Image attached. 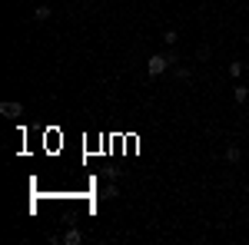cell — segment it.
<instances>
[{
    "mask_svg": "<svg viewBox=\"0 0 249 245\" xmlns=\"http://www.w3.org/2000/svg\"><path fill=\"white\" fill-rule=\"evenodd\" d=\"M34 20H40V23L50 20V7H37V10H34Z\"/></svg>",
    "mask_w": 249,
    "mask_h": 245,
    "instance_id": "cell-6",
    "label": "cell"
},
{
    "mask_svg": "<svg viewBox=\"0 0 249 245\" xmlns=\"http://www.w3.org/2000/svg\"><path fill=\"white\" fill-rule=\"evenodd\" d=\"M176 40H179V33H176V30H163V43H166V47H173V43H176Z\"/></svg>",
    "mask_w": 249,
    "mask_h": 245,
    "instance_id": "cell-5",
    "label": "cell"
},
{
    "mask_svg": "<svg viewBox=\"0 0 249 245\" xmlns=\"http://www.w3.org/2000/svg\"><path fill=\"white\" fill-rule=\"evenodd\" d=\"M60 242H67V245H80V242H83V235H80V229H67Z\"/></svg>",
    "mask_w": 249,
    "mask_h": 245,
    "instance_id": "cell-2",
    "label": "cell"
},
{
    "mask_svg": "<svg viewBox=\"0 0 249 245\" xmlns=\"http://www.w3.org/2000/svg\"><path fill=\"white\" fill-rule=\"evenodd\" d=\"M239 73H243V63H230V76H232V80H236Z\"/></svg>",
    "mask_w": 249,
    "mask_h": 245,
    "instance_id": "cell-7",
    "label": "cell"
},
{
    "mask_svg": "<svg viewBox=\"0 0 249 245\" xmlns=\"http://www.w3.org/2000/svg\"><path fill=\"white\" fill-rule=\"evenodd\" d=\"M232 99H236V103L243 106V103L249 99V86H243V83H239V86H232Z\"/></svg>",
    "mask_w": 249,
    "mask_h": 245,
    "instance_id": "cell-3",
    "label": "cell"
},
{
    "mask_svg": "<svg viewBox=\"0 0 249 245\" xmlns=\"http://www.w3.org/2000/svg\"><path fill=\"white\" fill-rule=\"evenodd\" d=\"M166 70H170L166 53H153V57H150V63H146V73H150V76H160V73H166Z\"/></svg>",
    "mask_w": 249,
    "mask_h": 245,
    "instance_id": "cell-1",
    "label": "cell"
},
{
    "mask_svg": "<svg viewBox=\"0 0 249 245\" xmlns=\"http://www.w3.org/2000/svg\"><path fill=\"white\" fill-rule=\"evenodd\" d=\"M223 156H226V163H232V166H236L243 152H239V146H226V152H223Z\"/></svg>",
    "mask_w": 249,
    "mask_h": 245,
    "instance_id": "cell-4",
    "label": "cell"
}]
</instances>
